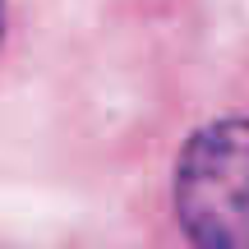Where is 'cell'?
<instances>
[{
	"label": "cell",
	"mask_w": 249,
	"mask_h": 249,
	"mask_svg": "<svg viewBox=\"0 0 249 249\" xmlns=\"http://www.w3.org/2000/svg\"><path fill=\"white\" fill-rule=\"evenodd\" d=\"M176 217L194 249H249V116L213 120L185 139Z\"/></svg>",
	"instance_id": "1"
},
{
	"label": "cell",
	"mask_w": 249,
	"mask_h": 249,
	"mask_svg": "<svg viewBox=\"0 0 249 249\" xmlns=\"http://www.w3.org/2000/svg\"><path fill=\"white\" fill-rule=\"evenodd\" d=\"M0 42H5V0H0Z\"/></svg>",
	"instance_id": "2"
}]
</instances>
